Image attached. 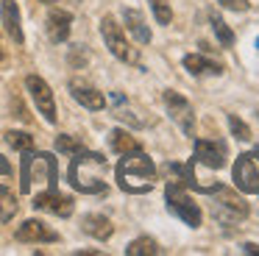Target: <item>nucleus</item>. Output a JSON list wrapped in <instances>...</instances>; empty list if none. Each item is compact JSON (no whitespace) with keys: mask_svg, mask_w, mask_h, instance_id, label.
<instances>
[{"mask_svg":"<svg viewBox=\"0 0 259 256\" xmlns=\"http://www.w3.org/2000/svg\"><path fill=\"white\" fill-rule=\"evenodd\" d=\"M153 181H156V167L142 153V148L131 150V153H123V159L117 164V184L123 192H131V195L151 192Z\"/></svg>","mask_w":259,"mask_h":256,"instance_id":"obj_2","label":"nucleus"},{"mask_svg":"<svg viewBox=\"0 0 259 256\" xmlns=\"http://www.w3.org/2000/svg\"><path fill=\"white\" fill-rule=\"evenodd\" d=\"M34 209L51 211V215H59V217H70L73 215V198L62 195L59 189H45V192L34 195Z\"/></svg>","mask_w":259,"mask_h":256,"instance_id":"obj_10","label":"nucleus"},{"mask_svg":"<svg viewBox=\"0 0 259 256\" xmlns=\"http://www.w3.org/2000/svg\"><path fill=\"white\" fill-rule=\"evenodd\" d=\"M109 142H112V148L117 150L120 156H123V153H131V150H140V142H137V139L131 137L128 131H123V128H114L112 137H109Z\"/></svg>","mask_w":259,"mask_h":256,"instance_id":"obj_19","label":"nucleus"},{"mask_svg":"<svg viewBox=\"0 0 259 256\" xmlns=\"http://www.w3.org/2000/svg\"><path fill=\"white\" fill-rule=\"evenodd\" d=\"M212 25H214V33H218L220 45H223V48H231V45H234V33H231V28L226 25L220 17H212Z\"/></svg>","mask_w":259,"mask_h":256,"instance_id":"obj_25","label":"nucleus"},{"mask_svg":"<svg viewBox=\"0 0 259 256\" xmlns=\"http://www.w3.org/2000/svg\"><path fill=\"white\" fill-rule=\"evenodd\" d=\"M234 176V184L242 189V192H259V148L256 153H242L237 156V164L231 170Z\"/></svg>","mask_w":259,"mask_h":256,"instance_id":"obj_7","label":"nucleus"},{"mask_svg":"<svg viewBox=\"0 0 259 256\" xmlns=\"http://www.w3.org/2000/svg\"><path fill=\"white\" fill-rule=\"evenodd\" d=\"M101 33H103L106 48L112 50V56H117L120 61H137V50L125 42V33H123V28L117 25V20H114V17L106 14L101 20Z\"/></svg>","mask_w":259,"mask_h":256,"instance_id":"obj_6","label":"nucleus"},{"mask_svg":"<svg viewBox=\"0 0 259 256\" xmlns=\"http://www.w3.org/2000/svg\"><path fill=\"white\" fill-rule=\"evenodd\" d=\"M70 92H73V98L90 111H101L103 106H106L103 92H98L95 87H90V83H84V81H70Z\"/></svg>","mask_w":259,"mask_h":256,"instance_id":"obj_13","label":"nucleus"},{"mask_svg":"<svg viewBox=\"0 0 259 256\" xmlns=\"http://www.w3.org/2000/svg\"><path fill=\"white\" fill-rule=\"evenodd\" d=\"M220 3L226 6V9H234V11H248V0H220Z\"/></svg>","mask_w":259,"mask_h":256,"instance_id":"obj_28","label":"nucleus"},{"mask_svg":"<svg viewBox=\"0 0 259 256\" xmlns=\"http://www.w3.org/2000/svg\"><path fill=\"white\" fill-rule=\"evenodd\" d=\"M25 87H28V92H31V98H34L36 109H39V114L45 117L48 122H56V100H53L51 87H48L39 75H28L25 78Z\"/></svg>","mask_w":259,"mask_h":256,"instance_id":"obj_9","label":"nucleus"},{"mask_svg":"<svg viewBox=\"0 0 259 256\" xmlns=\"http://www.w3.org/2000/svg\"><path fill=\"white\" fill-rule=\"evenodd\" d=\"M45 3H51V0H45Z\"/></svg>","mask_w":259,"mask_h":256,"instance_id":"obj_33","label":"nucleus"},{"mask_svg":"<svg viewBox=\"0 0 259 256\" xmlns=\"http://www.w3.org/2000/svg\"><path fill=\"white\" fill-rule=\"evenodd\" d=\"M256 48H259V39H256Z\"/></svg>","mask_w":259,"mask_h":256,"instance_id":"obj_32","label":"nucleus"},{"mask_svg":"<svg viewBox=\"0 0 259 256\" xmlns=\"http://www.w3.org/2000/svg\"><path fill=\"white\" fill-rule=\"evenodd\" d=\"M103 173H106V159H103L101 153L78 150V153H73V161H70L67 176H70V184H73L78 192L101 195V192H106Z\"/></svg>","mask_w":259,"mask_h":256,"instance_id":"obj_1","label":"nucleus"},{"mask_svg":"<svg viewBox=\"0 0 259 256\" xmlns=\"http://www.w3.org/2000/svg\"><path fill=\"white\" fill-rule=\"evenodd\" d=\"M81 228H84V234H90V237H95V239H109L114 234L112 220L103 217V215H87L84 220H81Z\"/></svg>","mask_w":259,"mask_h":256,"instance_id":"obj_17","label":"nucleus"},{"mask_svg":"<svg viewBox=\"0 0 259 256\" xmlns=\"http://www.w3.org/2000/svg\"><path fill=\"white\" fill-rule=\"evenodd\" d=\"M14 237H17L20 242H56L59 234L53 231V228H48L42 220H25L23 226L14 231Z\"/></svg>","mask_w":259,"mask_h":256,"instance_id":"obj_12","label":"nucleus"},{"mask_svg":"<svg viewBox=\"0 0 259 256\" xmlns=\"http://www.w3.org/2000/svg\"><path fill=\"white\" fill-rule=\"evenodd\" d=\"M164 173H167V178L173 184H181V187H198L195 176H192V167H187V164H167Z\"/></svg>","mask_w":259,"mask_h":256,"instance_id":"obj_20","label":"nucleus"},{"mask_svg":"<svg viewBox=\"0 0 259 256\" xmlns=\"http://www.w3.org/2000/svg\"><path fill=\"white\" fill-rule=\"evenodd\" d=\"M153 253H159V248L151 237H140L125 248V256H153Z\"/></svg>","mask_w":259,"mask_h":256,"instance_id":"obj_21","label":"nucleus"},{"mask_svg":"<svg viewBox=\"0 0 259 256\" xmlns=\"http://www.w3.org/2000/svg\"><path fill=\"white\" fill-rule=\"evenodd\" d=\"M14 215H17V198L0 184V220L6 223V220H12Z\"/></svg>","mask_w":259,"mask_h":256,"instance_id":"obj_22","label":"nucleus"},{"mask_svg":"<svg viewBox=\"0 0 259 256\" xmlns=\"http://www.w3.org/2000/svg\"><path fill=\"white\" fill-rule=\"evenodd\" d=\"M56 150H59V153L73 156V153H78V150H84V145H81V139L70 137V134H59V137H56Z\"/></svg>","mask_w":259,"mask_h":256,"instance_id":"obj_23","label":"nucleus"},{"mask_svg":"<svg viewBox=\"0 0 259 256\" xmlns=\"http://www.w3.org/2000/svg\"><path fill=\"white\" fill-rule=\"evenodd\" d=\"M245 253H259V245L248 242V245H245Z\"/></svg>","mask_w":259,"mask_h":256,"instance_id":"obj_30","label":"nucleus"},{"mask_svg":"<svg viewBox=\"0 0 259 256\" xmlns=\"http://www.w3.org/2000/svg\"><path fill=\"white\" fill-rule=\"evenodd\" d=\"M6 142L12 145L14 150H34V137H28L25 131H9Z\"/></svg>","mask_w":259,"mask_h":256,"instance_id":"obj_24","label":"nucleus"},{"mask_svg":"<svg viewBox=\"0 0 259 256\" xmlns=\"http://www.w3.org/2000/svg\"><path fill=\"white\" fill-rule=\"evenodd\" d=\"M164 198H167V209L173 211V215H179L187 226H192V228L201 226V209L195 206V200L187 195V189L181 187V184L170 181L167 189H164Z\"/></svg>","mask_w":259,"mask_h":256,"instance_id":"obj_5","label":"nucleus"},{"mask_svg":"<svg viewBox=\"0 0 259 256\" xmlns=\"http://www.w3.org/2000/svg\"><path fill=\"white\" fill-rule=\"evenodd\" d=\"M184 67H187V72H192V75H220V72H223V67H220L218 61L206 59V56H201V53L184 56Z\"/></svg>","mask_w":259,"mask_h":256,"instance_id":"obj_16","label":"nucleus"},{"mask_svg":"<svg viewBox=\"0 0 259 256\" xmlns=\"http://www.w3.org/2000/svg\"><path fill=\"white\" fill-rule=\"evenodd\" d=\"M229 128H231V134H234L237 139H242V142H245V139H251V128H248L245 122L240 120V117L231 114V117H229Z\"/></svg>","mask_w":259,"mask_h":256,"instance_id":"obj_27","label":"nucleus"},{"mask_svg":"<svg viewBox=\"0 0 259 256\" xmlns=\"http://www.w3.org/2000/svg\"><path fill=\"white\" fill-rule=\"evenodd\" d=\"M0 17H3V25H6L9 36L17 45H23V22H20V9L14 0H0Z\"/></svg>","mask_w":259,"mask_h":256,"instance_id":"obj_15","label":"nucleus"},{"mask_svg":"<svg viewBox=\"0 0 259 256\" xmlns=\"http://www.w3.org/2000/svg\"><path fill=\"white\" fill-rule=\"evenodd\" d=\"M9 176H12V164H9V161L3 159V156H0V184L6 181Z\"/></svg>","mask_w":259,"mask_h":256,"instance_id":"obj_29","label":"nucleus"},{"mask_svg":"<svg viewBox=\"0 0 259 256\" xmlns=\"http://www.w3.org/2000/svg\"><path fill=\"white\" fill-rule=\"evenodd\" d=\"M195 159L209 170H220L226 164V145L214 139H195Z\"/></svg>","mask_w":259,"mask_h":256,"instance_id":"obj_11","label":"nucleus"},{"mask_svg":"<svg viewBox=\"0 0 259 256\" xmlns=\"http://www.w3.org/2000/svg\"><path fill=\"white\" fill-rule=\"evenodd\" d=\"M153 9V14H156V22H162V25H167L170 20H173V11H170V3L167 0H148Z\"/></svg>","mask_w":259,"mask_h":256,"instance_id":"obj_26","label":"nucleus"},{"mask_svg":"<svg viewBox=\"0 0 259 256\" xmlns=\"http://www.w3.org/2000/svg\"><path fill=\"white\" fill-rule=\"evenodd\" d=\"M164 106H167L170 117H173L176 122H179V128L187 134V137H192V131H195V111H192V103L187 98H181L179 92H164Z\"/></svg>","mask_w":259,"mask_h":256,"instance_id":"obj_8","label":"nucleus"},{"mask_svg":"<svg viewBox=\"0 0 259 256\" xmlns=\"http://www.w3.org/2000/svg\"><path fill=\"white\" fill-rule=\"evenodd\" d=\"M70 25H73V14H70V11L51 9V14H48V36H51L53 42H67Z\"/></svg>","mask_w":259,"mask_h":256,"instance_id":"obj_14","label":"nucleus"},{"mask_svg":"<svg viewBox=\"0 0 259 256\" xmlns=\"http://www.w3.org/2000/svg\"><path fill=\"white\" fill-rule=\"evenodd\" d=\"M34 181H45L51 189H56V159L51 153L23 150V184H20V189L31 192Z\"/></svg>","mask_w":259,"mask_h":256,"instance_id":"obj_3","label":"nucleus"},{"mask_svg":"<svg viewBox=\"0 0 259 256\" xmlns=\"http://www.w3.org/2000/svg\"><path fill=\"white\" fill-rule=\"evenodd\" d=\"M214 217L220 223H237V220H245L248 217V203L229 187H214Z\"/></svg>","mask_w":259,"mask_h":256,"instance_id":"obj_4","label":"nucleus"},{"mask_svg":"<svg viewBox=\"0 0 259 256\" xmlns=\"http://www.w3.org/2000/svg\"><path fill=\"white\" fill-rule=\"evenodd\" d=\"M0 61H3V45H0Z\"/></svg>","mask_w":259,"mask_h":256,"instance_id":"obj_31","label":"nucleus"},{"mask_svg":"<svg viewBox=\"0 0 259 256\" xmlns=\"http://www.w3.org/2000/svg\"><path fill=\"white\" fill-rule=\"evenodd\" d=\"M123 20H125V28L134 33V39H137L140 45H148V42H151V28L145 25V17H142L137 9H125V11H123Z\"/></svg>","mask_w":259,"mask_h":256,"instance_id":"obj_18","label":"nucleus"}]
</instances>
